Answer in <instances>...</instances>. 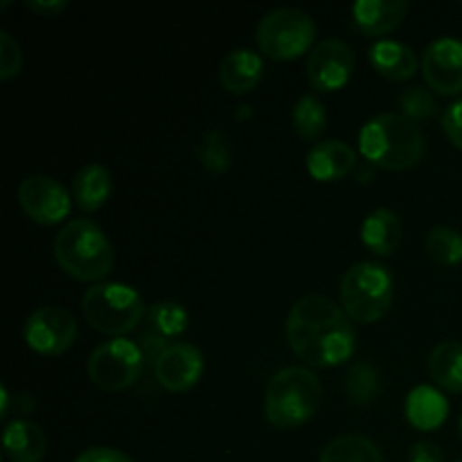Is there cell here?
<instances>
[{
	"label": "cell",
	"mask_w": 462,
	"mask_h": 462,
	"mask_svg": "<svg viewBox=\"0 0 462 462\" xmlns=\"http://www.w3.org/2000/svg\"><path fill=\"white\" fill-rule=\"evenodd\" d=\"M287 343L307 368H337L356 350L352 319L325 296H305L287 316Z\"/></svg>",
	"instance_id": "obj_1"
},
{
	"label": "cell",
	"mask_w": 462,
	"mask_h": 462,
	"mask_svg": "<svg viewBox=\"0 0 462 462\" xmlns=\"http://www.w3.org/2000/svg\"><path fill=\"white\" fill-rule=\"evenodd\" d=\"M359 149L370 165L404 171L422 161L427 143L418 122L402 113H379L361 129Z\"/></svg>",
	"instance_id": "obj_2"
},
{
	"label": "cell",
	"mask_w": 462,
	"mask_h": 462,
	"mask_svg": "<svg viewBox=\"0 0 462 462\" xmlns=\"http://www.w3.org/2000/svg\"><path fill=\"white\" fill-rule=\"evenodd\" d=\"M54 260L59 269L79 282L108 278L116 266V253L106 233L90 219H72L54 237Z\"/></svg>",
	"instance_id": "obj_3"
},
{
	"label": "cell",
	"mask_w": 462,
	"mask_h": 462,
	"mask_svg": "<svg viewBox=\"0 0 462 462\" xmlns=\"http://www.w3.org/2000/svg\"><path fill=\"white\" fill-rule=\"evenodd\" d=\"M323 395V382L307 365L282 368L266 383V422L275 429L302 427L319 413Z\"/></svg>",
	"instance_id": "obj_4"
},
{
	"label": "cell",
	"mask_w": 462,
	"mask_h": 462,
	"mask_svg": "<svg viewBox=\"0 0 462 462\" xmlns=\"http://www.w3.org/2000/svg\"><path fill=\"white\" fill-rule=\"evenodd\" d=\"M149 307L134 287L122 282L93 284L81 298V311L90 328L113 338L135 332Z\"/></svg>",
	"instance_id": "obj_5"
},
{
	"label": "cell",
	"mask_w": 462,
	"mask_h": 462,
	"mask_svg": "<svg viewBox=\"0 0 462 462\" xmlns=\"http://www.w3.org/2000/svg\"><path fill=\"white\" fill-rule=\"evenodd\" d=\"M395 298V282L386 266L359 262L341 280V307L352 323L370 325L388 314Z\"/></svg>",
	"instance_id": "obj_6"
},
{
	"label": "cell",
	"mask_w": 462,
	"mask_h": 462,
	"mask_svg": "<svg viewBox=\"0 0 462 462\" xmlns=\"http://www.w3.org/2000/svg\"><path fill=\"white\" fill-rule=\"evenodd\" d=\"M316 41V23L298 7H278L257 25V45L273 61H293Z\"/></svg>",
	"instance_id": "obj_7"
},
{
	"label": "cell",
	"mask_w": 462,
	"mask_h": 462,
	"mask_svg": "<svg viewBox=\"0 0 462 462\" xmlns=\"http://www.w3.org/2000/svg\"><path fill=\"white\" fill-rule=\"evenodd\" d=\"M144 370V356L138 343L129 338H108L99 343L88 356L86 373L97 388L120 393L134 386Z\"/></svg>",
	"instance_id": "obj_8"
},
{
	"label": "cell",
	"mask_w": 462,
	"mask_h": 462,
	"mask_svg": "<svg viewBox=\"0 0 462 462\" xmlns=\"http://www.w3.org/2000/svg\"><path fill=\"white\" fill-rule=\"evenodd\" d=\"M27 347L41 356H59L77 341V320L68 310L57 305L39 307L23 325Z\"/></svg>",
	"instance_id": "obj_9"
},
{
	"label": "cell",
	"mask_w": 462,
	"mask_h": 462,
	"mask_svg": "<svg viewBox=\"0 0 462 462\" xmlns=\"http://www.w3.org/2000/svg\"><path fill=\"white\" fill-rule=\"evenodd\" d=\"M18 203L36 224L57 226L70 215L72 194L52 176L30 174L18 185Z\"/></svg>",
	"instance_id": "obj_10"
},
{
	"label": "cell",
	"mask_w": 462,
	"mask_h": 462,
	"mask_svg": "<svg viewBox=\"0 0 462 462\" xmlns=\"http://www.w3.org/2000/svg\"><path fill=\"white\" fill-rule=\"evenodd\" d=\"M355 50L343 39H325L307 59V79L319 93H337L355 72Z\"/></svg>",
	"instance_id": "obj_11"
},
{
	"label": "cell",
	"mask_w": 462,
	"mask_h": 462,
	"mask_svg": "<svg viewBox=\"0 0 462 462\" xmlns=\"http://www.w3.org/2000/svg\"><path fill=\"white\" fill-rule=\"evenodd\" d=\"M422 75L438 95L462 93V41L440 36L422 54Z\"/></svg>",
	"instance_id": "obj_12"
},
{
	"label": "cell",
	"mask_w": 462,
	"mask_h": 462,
	"mask_svg": "<svg viewBox=\"0 0 462 462\" xmlns=\"http://www.w3.org/2000/svg\"><path fill=\"white\" fill-rule=\"evenodd\" d=\"M203 352L192 343H174L161 355L153 365V377L165 391L188 393L203 377Z\"/></svg>",
	"instance_id": "obj_13"
},
{
	"label": "cell",
	"mask_w": 462,
	"mask_h": 462,
	"mask_svg": "<svg viewBox=\"0 0 462 462\" xmlns=\"http://www.w3.org/2000/svg\"><path fill=\"white\" fill-rule=\"evenodd\" d=\"M356 167V152L343 140H323L307 153V171L319 183H334Z\"/></svg>",
	"instance_id": "obj_14"
},
{
	"label": "cell",
	"mask_w": 462,
	"mask_h": 462,
	"mask_svg": "<svg viewBox=\"0 0 462 462\" xmlns=\"http://www.w3.org/2000/svg\"><path fill=\"white\" fill-rule=\"evenodd\" d=\"M409 9V0H356L352 18L361 34L386 36L404 23Z\"/></svg>",
	"instance_id": "obj_15"
},
{
	"label": "cell",
	"mask_w": 462,
	"mask_h": 462,
	"mask_svg": "<svg viewBox=\"0 0 462 462\" xmlns=\"http://www.w3.org/2000/svg\"><path fill=\"white\" fill-rule=\"evenodd\" d=\"M264 75V61L248 48L233 50L221 59L219 84L233 95H246L255 88Z\"/></svg>",
	"instance_id": "obj_16"
},
{
	"label": "cell",
	"mask_w": 462,
	"mask_h": 462,
	"mask_svg": "<svg viewBox=\"0 0 462 462\" xmlns=\"http://www.w3.org/2000/svg\"><path fill=\"white\" fill-rule=\"evenodd\" d=\"M3 449L12 462H41L48 454V438L36 422L16 418L5 427Z\"/></svg>",
	"instance_id": "obj_17"
},
{
	"label": "cell",
	"mask_w": 462,
	"mask_h": 462,
	"mask_svg": "<svg viewBox=\"0 0 462 462\" xmlns=\"http://www.w3.org/2000/svg\"><path fill=\"white\" fill-rule=\"evenodd\" d=\"M368 59L374 70L388 81H409L418 72V57L406 43L382 39L370 45Z\"/></svg>",
	"instance_id": "obj_18"
},
{
	"label": "cell",
	"mask_w": 462,
	"mask_h": 462,
	"mask_svg": "<svg viewBox=\"0 0 462 462\" xmlns=\"http://www.w3.org/2000/svg\"><path fill=\"white\" fill-rule=\"evenodd\" d=\"M113 192L111 171L99 162H88L72 179V201L81 212H97Z\"/></svg>",
	"instance_id": "obj_19"
},
{
	"label": "cell",
	"mask_w": 462,
	"mask_h": 462,
	"mask_svg": "<svg viewBox=\"0 0 462 462\" xmlns=\"http://www.w3.org/2000/svg\"><path fill=\"white\" fill-rule=\"evenodd\" d=\"M361 242L370 253L386 257L397 251L402 242V219L391 208H377L361 224Z\"/></svg>",
	"instance_id": "obj_20"
},
{
	"label": "cell",
	"mask_w": 462,
	"mask_h": 462,
	"mask_svg": "<svg viewBox=\"0 0 462 462\" xmlns=\"http://www.w3.org/2000/svg\"><path fill=\"white\" fill-rule=\"evenodd\" d=\"M449 413L445 395L433 386H418L406 397V420L418 431H433L442 427Z\"/></svg>",
	"instance_id": "obj_21"
},
{
	"label": "cell",
	"mask_w": 462,
	"mask_h": 462,
	"mask_svg": "<svg viewBox=\"0 0 462 462\" xmlns=\"http://www.w3.org/2000/svg\"><path fill=\"white\" fill-rule=\"evenodd\" d=\"M429 373L442 391L462 393V343H438L429 356Z\"/></svg>",
	"instance_id": "obj_22"
},
{
	"label": "cell",
	"mask_w": 462,
	"mask_h": 462,
	"mask_svg": "<svg viewBox=\"0 0 462 462\" xmlns=\"http://www.w3.org/2000/svg\"><path fill=\"white\" fill-rule=\"evenodd\" d=\"M319 462H383L382 451L364 436H338L320 454Z\"/></svg>",
	"instance_id": "obj_23"
},
{
	"label": "cell",
	"mask_w": 462,
	"mask_h": 462,
	"mask_svg": "<svg viewBox=\"0 0 462 462\" xmlns=\"http://www.w3.org/2000/svg\"><path fill=\"white\" fill-rule=\"evenodd\" d=\"M293 129L302 140H319L328 129V111L316 95L307 93L293 106Z\"/></svg>",
	"instance_id": "obj_24"
},
{
	"label": "cell",
	"mask_w": 462,
	"mask_h": 462,
	"mask_svg": "<svg viewBox=\"0 0 462 462\" xmlns=\"http://www.w3.org/2000/svg\"><path fill=\"white\" fill-rule=\"evenodd\" d=\"M147 320L156 334L165 338H176L188 329L189 314L180 302L161 300L147 310Z\"/></svg>",
	"instance_id": "obj_25"
},
{
	"label": "cell",
	"mask_w": 462,
	"mask_h": 462,
	"mask_svg": "<svg viewBox=\"0 0 462 462\" xmlns=\"http://www.w3.org/2000/svg\"><path fill=\"white\" fill-rule=\"evenodd\" d=\"M429 257L440 266H456L462 262V235L449 226H438L427 235Z\"/></svg>",
	"instance_id": "obj_26"
},
{
	"label": "cell",
	"mask_w": 462,
	"mask_h": 462,
	"mask_svg": "<svg viewBox=\"0 0 462 462\" xmlns=\"http://www.w3.org/2000/svg\"><path fill=\"white\" fill-rule=\"evenodd\" d=\"M379 391V374L370 364H355L346 374V393L347 400L355 406H368L377 400Z\"/></svg>",
	"instance_id": "obj_27"
},
{
	"label": "cell",
	"mask_w": 462,
	"mask_h": 462,
	"mask_svg": "<svg viewBox=\"0 0 462 462\" xmlns=\"http://www.w3.org/2000/svg\"><path fill=\"white\" fill-rule=\"evenodd\" d=\"M197 158L210 174H224L228 171L233 153H230V144L221 131H208L197 144Z\"/></svg>",
	"instance_id": "obj_28"
},
{
	"label": "cell",
	"mask_w": 462,
	"mask_h": 462,
	"mask_svg": "<svg viewBox=\"0 0 462 462\" xmlns=\"http://www.w3.org/2000/svg\"><path fill=\"white\" fill-rule=\"evenodd\" d=\"M397 104H400L402 108V116H406L413 122L429 120V117L436 116L438 111L436 97H433L431 90L424 88V86H411V88L402 90Z\"/></svg>",
	"instance_id": "obj_29"
},
{
	"label": "cell",
	"mask_w": 462,
	"mask_h": 462,
	"mask_svg": "<svg viewBox=\"0 0 462 462\" xmlns=\"http://www.w3.org/2000/svg\"><path fill=\"white\" fill-rule=\"evenodd\" d=\"M23 50L9 32H0V79L9 81L21 72Z\"/></svg>",
	"instance_id": "obj_30"
},
{
	"label": "cell",
	"mask_w": 462,
	"mask_h": 462,
	"mask_svg": "<svg viewBox=\"0 0 462 462\" xmlns=\"http://www.w3.org/2000/svg\"><path fill=\"white\" fill-rule=\"evenodd\" d=\"M135 343H138L140 352H143L144 365H149L152 370H153V365H156V361L161 359L162 352L171 346L170 338L161 337V334H156L153 329H147V332L140 334V337L135 338Z\"/></svg>",
	"instance_id": "obj_31"
},
{
	"label": "cell",
	"mask_w": 462,
	"mask_h": 462,
	"mask_svg": "<svg viewBox=\"0 0 462 462\" xmlns=\"http://www.w3.org/2000/svg\"><path fill=\"white\" fill-rule=\"evenodd\" d=\"M12 404L16 406L18 415H27V413H32V409L36 406V402L30 393H9V388L3 383V386H0V411H3V418H7Z\"/></svg>",
	"instance_id": "obj_32"
},
{
	"label": "cell",
	"mask_w": 462,
	"mask_h": 462,
	"mask_svg": "<svg viewBox=\"0 0 462 462\" xmlns=\"http://www.w3.org/2000/svg\"><path fill=\"white\" fill-rule=\"evenodd\" d=\"M442 129H445L451 144L462 152V99L447 106L445 116H442Z\"/></svg>",
	"instance_id": "obj_33"
},
{
	"label": "cell",
	"mask_w": 462,
	"mask_h": 462,
	"mask_svg": "<svg viewBox=\"0 0 462 462\" xmlns=\"http://www.w3.org/2000/svg\"><path fill=\"white\" fill-rule=\"evenodd\" d=\"M75 462H134L122 451L111 449V447H90V449L81 451Z\"/></svg>",
	"instance_id": "obj_34"
},
{
	"label": "cell",
	"mask_w": 462,
	"mask_h": 462,
	"mask_svg": "<svg viewBox=\"0 0 462 462\" xmlns=\"http://www.w3.org/2000/svg\"><path fill=\"white\" fill-rule=\"evenodd\" d=\"M411 462H445V454L436 442L420 440L411 447Z\"/></svg>",
	"instance_id": "obj_35"
},
{
	"label": "cell",
	"mask_w": 462,
	"mask_h": 462,
	"mask_svg": "<svg viewBox=\"0 0 462 462\" xmlns=\"http://www.w3.org/2000/svg\"><path fill=\"white\" fill-rule=\"evenodd\" d=\"M25 7L34 12L36 16L43 18H57L68 9L66 0H25Z\"/></svg>",
	"instance_id": "obj_36"
},
{
	"label": "cell",
	"mask_w": 462,
	"mask_h": 462,
	"mask_svg": "<svg viewBox=\"0 0 462 462\" xmlns=\"http://www.w3.org/2000/svg\"><path fill=\"white\" fill-rule=\"evenodd\" d=\"M458 433H460V440H462V418H460V422H458Z\"/></svg>",
	"instance_id": "obj_37"
},
{
	"label": "cell",
	"mask_w": 462,
	"mask_h": 462,
	"mask_svg": "<svg viewBox=\"0 0 462 462\" xmlns=\"http://www.w3.org/2000/svg\"><path fill=\"white\" fill-rule=\"evenodd\" d=\"M456 462H462V460H456Z\"/></svg>",
	"instance_id": "obj_38"
}]
</instances>
